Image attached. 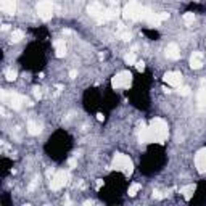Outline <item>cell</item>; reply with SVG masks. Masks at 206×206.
Wrapping results in <instances>:
<instances>
[{
    "instance_id": "19",
    "label": "cell",
    "mask_w": 206,
    "mask_h": 206,
    "mask_svg": "<svg viewBox=\"0 0 206 206\" xmlns=\"http://www.w3.org/2000/svg\"><path fill=\"white\" fill-rule=\"evenodd\" d=\"M196 101H198L200 106H206V87H201L198 90V95H196Z\"/></svg>"
},
{
    "instance_id": "14",
    "label": "cell",
    "mask_w": 206,
    "mask_h": 206,
    "mask_svg": "<svg viewBox=\"0 0 206 206\" xmlns=\"http://www.w3.org/2000/svg\"><path fill=\"white\" fill-rule=\"evenodd\" d=\"M166 57L169 58V60H179L180 52H179V49H177L176 44H171V45L166 47Z\"/></svg>"
},
{
    "instance_id": "5",
    "label": "cell",
    "mask_w": 206,
    "mask_h": 206,
    "mask_svg": "<svg viewBox=\"0 0 206 206\" xmlns=\"http://www.w3.org/2000/svg\"><path fill=\"white\" fill-rule=\"evenodd\" d=\"M68 180H69V172H66V171L55 172L52 176V180H50V189L52 190H60L68 184Z\"/></svg>"
},
{
    "instance_id": "4",
    "label": "cell",
    "mask_w": 206,
    "mask_h": 206,
    "mask_svg": "<svg viewBox=\"0 0 206 206\" xmlns=\"http://www.w3.org/2000/svg\"><path fill=\"white\" fill-rule=\"evenodd\" d=\"M132 84V74L129 71H121L111 79V86L115 89H129Z\"/></svg>"
},
{
    "instance_id": "36",
    "label": "cell",
    "mask_w": 206,
    "mask_h": 206,
    "mask_svg": "<svg viewBox=\"0 0 206 206\" xmlns=\"http://www.w3.org/2000/svg\"><path fill=\"white\" fill-rule=\"evenodd\" d=\"M52 174H53V169H49V171H47V176H49V177H50Z\"/></svg>"
},
{
    "instance_id": "3",
    "label": "cell",
    "mask_w": 206,
    "mask_h": 206,
    "mask_svg": "<svg viewBox=\"0 0 206 206\" xmlns=\"http://www.w3.org/2000/svg\"><path fill=\"white\" fill-rule=\"evenodd\" d=\"M113 167H115L116 171L124 172L126 176L132 174V171H134V164H132V161H130V158L126 156V155H121V153L115 156V160H113Z\"/></svg>"
},
{
    "instance_id": "30",
    "label": "cell",
    "mask_w": 206,
    "mask_h": 206,
    "mask_svg": "<svg viewBox=\"0 0 206 206\" xmlns=\"http://www.w3.org/2000/svg\"><path fill=\"white\" fill-rule=\"evenodd\" d=\"M153 196H155V198H164V195H163L161 192H158V190L153 192Z\"/></svg>"
},
{
    "instance_id": "11",
    "label": "cell",
    "mask_w": 206,
    "mask_h": 206,
    "mask_svg": "<svg viewBox=\"0 0 206 206\" xmlns=\"http://www.w3.org/2000/svg\"><path fill=\"white\" fill-rule=\"evenodd\" d=\"M87 12H89L90 16H93V18H97V20H100V18L103 16V12H105V8H103L98 2H93V3L89 5Z\"/></svg>"
},
{
    "instance_id": "8",
    "label": "cell",
    "mask_w": 206,
    "mask_h": 206,
    "mask_svg": "<svg viewBox=\"0 0 206 206\" xmlns=\"http://www.w3.org/2000/svg\"><path fill=\"white\" fill-rule=\"evenodd\" d=\"M195 166L198 172H206V148H201L195 155Z\"/></svg>"
},
{
    "instance_id": "24",
    "label": "cell",
    "mask_w": 206,
    "mask_h": 206,
    "mask_svg": "<svg viewBox=\"0 0 206 206\" xmlns=\"http://www.w3.org/2000/svg\"><path fill=\"white\" fill-rule=\"evenodd\" d=\"M193 21H195V15H193V13L189 12V13L184 15V23H185V24H192Z\"/></svg>"
},
{
    "instance_id": "38",
    "label": "cell",
    "mask_w": 206,
    "mask_h": 206,
    "mask_svg": "<svg viewBox=\"0 0 206 206\" xmlns=\"http://www.w3.org/2000/svg\"><path fill=\"white\" fill-rule=\"evenodd\" d=\"M110 2H111V3H116V2H118V0H110Z\"/></svg>"
},
{
    "instance_id": "27",
    "label": "cell",
    "mask_w": 206,
    "mask_h": 206,
    "mask_svg": "<svg viewBox=\"0 0 206 206\" xmlns=\"http://www.w3.org/2000/svg\"><path fill=\"white\" fill-rule=\"evenodd\" d=\"M34 97H35V100H40V98H42V90H40L39 87L34 89Z\"/></svg>"
},
{
    "instance_id": "20",
    "label": "cell",
    "mask_w": 206,
    "mask_h": 206,
    "mask_svg": "<svg viewBox=\"0 0 206 206\" xmlns=\"http://www.w3.org/2000/svg\"><path fill=\"white\" fill-rule=\"evenodd\" d=\"M23 37H24V32H23L21 29H16V31L12 32V39H10V40H12L13 44H16V42H20Z\"/></svg>"
},
{
    "instance_id": "18",
    "label": "cell",
    "mask_w": 206,
    "mask_h": 206,
    "mask_svg": "<svg viewBox=\"0 0 206 206\" xmlns=\"http://www.w3.org/2000/svg\"><path fill=\"white\" fill-rule=\"evenodd\" d=\"M40 126L39 124H35L34 121H29V123H27V132H29L31 135H39L40 134Z\"/></svg>"
},
{
    "instance_id": "9",
    "label": "cell",
    "mask_w": 206,
    "mask_h": 206,
    "mask_svg": "<svg viewBox=\"0 0 206 206\" xmlns=\"http://www.w3.org/2000/svg\"><path fill=\"white\" fill-rule=\"evenodd\" d=\"M164 81L169 84L171 87H179L182 84V74L177 71H167L164 74Z\"/></svg>"
},
{
    "instance_id": "26",
    "label": "cell",
    "mask_w": 206,
    "mask_h": 206,
    "mask_svg": "<svg viewBox=\"0 0 206 206\" xmlns=\"http://www.w3.org/2000/svg\"><path fill=\"white\" fill-rule=\"evenodd\" d=\"M119 37H121V39H123V40H130V37H132V35H130V32L129 31H126V29H123V31H119Z\"/></svg>"
},
{
    "instance_id": "15",
    "label": "cell",
    "mask_w": 206,
    "mask_h": 206,
    "mask_svg": "<svg viewBox=\"0 0 206 206\" xmlns=\"http://www.w3.org/2000/svg\"><path fill=\"white\" fill-rule=\"evenodd\" d=\"M119 15V12L116 8H105V12H103V16L98 20V23L101 21H110V20H115V18Z\"/></svg>"
},
{
    "instance_id": "32",
    "label": "cell",
    "mask_w": 206,
    "mask_h": 206,
    "mask_svg": "<svg viewBox=\"0 0 206 206\" xmlns=\"http://www.w3.org/2000/svg\"><path fill=\"white\" fill-rule=\"evenodd\" d=\"M68 164H69L71 167H74V166H76V160H74V158H71V160L68 161Z\"/></svg>"
},
{
    "instance_id": "2",
    "label": "cell",
    "mask_w": 206,
    "mask_h": 206,
    "mask_svg": "<svg viewBox=\"0 0 206 206\" xmlns=\"http://www.w3.org/2000/svg\"><path fill=\"white\" fill-rule=\"evenodd\" d=\"M2 101L7 103V105L10 108H13V110H20L24 101L27 105H32V103L27 101L26 97L20 95V93H15V92H7V90H2Z\"/></svg>"
},
{
    "instance_id": "35",
    "label": "cell",
    "mask_w": 206,
    "mask_h": 206,
    "mask_svg": "<svg viewBox=\"0 0 206 206\" xmlns=\"http://www.w3.org/2000/svg\"><path fill=\"white\" fill-rule=\"evenodd\" d=\"M2 29H3V31H8V29H10V26H8V24H3Z\"/></svg>"
},
{
    "instance_id": "10",
    "label": "cell",
    "mask_w": 206,
    "mask_h": 206,
    "mask_svg": "<svg viewBox=\"0 0 206 206\" xmlns=\"http://www.w3.org/2000/svg\"><path fill=\"white\" fill-rule=\"evenodd\" d=\"M138 140L142 143H152V142H155L153 134H152V129L142 124V127H140V130H138Z\"/></svg>"
},
{
    "instance_id": "21",
    "label": "cell",
    "mask_w": 206,
    "mask_h": 206,
    "mask_svg": "<svg viewBox=\"0 0 206 206\" xmlns=\"http://www.w3.org/2000/svg\"><path fill=\"white\" fill-rule=\"evenodd\" d=\"M124 60H126L127 64H135V63H137V58H135V53H134V52L127 53L126 57H124Z\"/></svg>"
},
{
    "instance_id": "7",
    "label": "cell",
    "mask_w": 206,
    "mask_h": 206,
    "mask_svg": "<svg viewBox=\"0 0 206 206\" xmlns=\"http://www.w3.org/2000/svg\"><path fill=\"white\" fill-rule=\"evenodd\" d=\"M140 7L137 2H130L124 7L123 10V18L124 20H138V15H140Z\"/></svg>"
},
{
    "instance_id": "12",
    "label": "cell",
    "mask_w": 206,
    "mask_h": 206,
    "mask_svg": "<svg viewBox=\"0 0 206 206\" xmlns=\"http://www.w3.org/2000/svg\"><path fill=\"white\" fill-rule=\"evenodd\" d=\"M190 68L192 69H200L203 68V55L200 52H195L190 58Z\"/></svg>"
},
{
    "instance_id": "31",
    "label": "cell",
    "mask_w": 206,
    "mask_h": 206,
    "mask_svg": "<svg viewBox=\"0 0 206 206\" xmlns=\"http://www.w3.org/2000/svg\"><path fill=\"white\" fill-rule=\"evenodd\" d=\"M76 76H77V71H76V69H71V71H69V77H71V79H74Z\"/></svg>"
},
{
    "instance_id": "23",
    "label": "cell",
    "mask_w": 206,
    "mask_h": 206,
    "mask_svg": "<svg viewBox=\"0 0 206 206\" xmlns=\"http://www.w3.org/2000/svg\"><path fill=\"white\" fill-rule=\"evenodd\" d=\"M177 92H179V95H182V97H187V95H190V89L187 87V86H179L177 87Z\"/></svg>"
},
{
    "instance_id": "13",
    "label": "cell",
    "mask_w": 206,
    "mask_h": 206,
    "mask_svg": "<svg viewBox=\"0 0 206 206\" xmlns=\"http://www.w3.org/2000/svg\"><path fill=\"white\" fill-rule=\"evenodd\" d=\"M55 55H57L58 58H63L64 55H66V44H64L63 39H58V40H55Z\"/></svg>"
},
{
    "instance_id": "29",
    "label": "cell",
    "mask_w": 206,
    "mask_h": 206,
    "mask_svg": "<svg viewBox=\"0 0 206 206\" xmlns=\"http://www.w3.org/2000/svg\"><path fill=\"white\" fill-rule=\"evenodd\" d=\"M158 16H160V21H166V20H169V13H158Z\"/></svg>"
},
{
    "instance_id": "22",
    "label": "cell",
    "mask_w": 206,
    "mask_h": 206,
    "mask_svg": "<svg viewBox=\"0 0 206 206\" xmlns=\"http://www.w3.org/2000/svg\"><path fill=\"white\" fill-rule=\"evenodd\" d=\"M16 76H18L16 71H15V69H12V68L5 71V77H7L8 81H15V79H16Z\"/></svg>"
},
{
    "instance_id": "33",
    "label": "cell",
    "mask_w": 206,
    "mask_h": 206,
    "mask_svg": "<svg viewBox=\"0 0 206 206\" xmlns=\"http://www.w3.org/2000/svg\"><path fill=\"white\" fill-rule=\"evenodd\" d=\"M35 185H37V179H35V180H34V182L29 185V190H34V189H35Z\"/></svg>"
},
{
    "instance_id": "16",
    "label": "cell",
    "mask_w": 206,
    "mask_h": 206,
    "mask_svg": "<svg viewBox=\"0 0 206 206\" xmlns=\"http://www.w3.org/2000/svg\"><path fill=\"white\" fill-rule=\"evenodd\" d=\"M3 12L8 13V15H15L16 13V0H7L5 5L2 7Z\"/></svg>"
},
{
    "instance_id": "1",
    "label": "cell",
    "mask_w": 206,
    "mask_h": 206,
    "mask_svg": "<svg viewBox=\"0 0 206 206\" xmlns=\"http://www.w3.org/2000/svg\"><path fill=\"white\" fill-rule=\"evenodd\" d=\"M150 129H152L155 142H158V143H163L167 138V134H169V130H167V123L161 118H155L152 123H150Z\"/></svg>"
},
{
    "instance_id": "28",
    "label": "cell",
    "mask_w": 206,
    "mask_h": 206,
    "mask_svg": "<svg viewBox=\"0 0 206 206\" xmlns=\"http://www.w3.org/2000/svg\"><path fill=\"white\" fill-rule=\"evenodd\" d=\"M135 68H137L140 73H142V71L145 69V63H143V61H137V63H135Z\"/></svg>"
},
{
    "instance_id": "37",
    "label": "cell",
    "mask_w": 206,
    "mask_h": 206,
    "mask_svg": "<svg viewBox=\"0 0 206 206\" xmlns=\"http://www.w3.org/2000/svg\"><path fill=\"white\" fill-rule=\"evenodd\" d=\"M97 119L98 121H103V115H97Z\"/></svg>"
},
{
    "instance_id": "25",
    "label": "cell",
    "mask_w": 206,
    "mask_h": 206,
    "mask_svg": "<svg viewBox=\"0 0 206 206\" xmlns=\"http://www.w3.org/2000/svg\"><path fill=\"white\" fill-rule=\"evenodd\" d=\"M138 190H140V184H132V185L129 187V195L130 196H135Z\"/></svg>"
},
{
    "instance_id": "34",
    "label": "cell",
    "mask_w": 206,
    "mask_h": 206,
    "mask_svg": "<svg viewBox=\"0 0 206 206\" xmlns=\"http://www.w3.org/2000/svg\"><path fill=\"white\" fill-rule=\"evenodd\" d=\"M101 185H103V180H97V185H95L97 189H101Z\"/></svg>"
},
{
    "instance_id": "6",
    "label": "cell",
    "mask_w": 206,
    "mask_h": 206,
    "mask_svg": "<svg viewBox=\"0 0 206 206\" xmlns=\"http://www.w3.org/2000/svg\"><path fill=\"white\" fill-rule=\"evenodd\" d=\"M37 13H39V16L44 21H49L53 15V3L50 0H42V2H39V5H37Z\"/></svg>"
},
{
    "instance_id": "17",
    "label": "cell",
    "mask_w": 206,
    "mask_h": 206,
    "mask_svg": "<svg viewBox=\"0 0 206 206\" xmlns=\"http://www.w3.org/2000/svg\"><path fill=\"white\" fill-rule=\"evenodd\" d=\"M193 192H195V185L193 184H189V185H185V187H182V189H180V193L185 196V200H190L192 195H193Z\"/></svg>"
}]
</instances>
